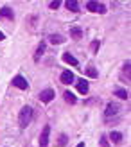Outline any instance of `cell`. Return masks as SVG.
Instances as JSON below:
<instances>
[{"instance_id":"6da1fadb","label":"cell","mask_w":131,"mask_h":147,"mask_svg":"<svg viewBox=\"0 0 131 147\" xmlns=\"http://www.w3.org/2000/svg\"><path fill=\"white\" fill-rule=\"evenodd\" d=\"M31 119H32V108H29V106H25V108H22V111H20V127L22 129H25L29 124H31Z\"/></svg>"},{"instance_id":"7a4b0ae2","label":"cell","mask_w":131,"mask_h":147,"mask_svg":"<svg viewBox=\"0 0 131 147\" xmlns=\"http://www.w3.org/2000/svg\"><path fill=\"white\" fill-rule=\"evenodd\" d=\"M86 9L92 11V13H99V14H104V13H106L104 4H101V2H93V0L86 2Z\"/></svg>"},{"instance_id":"3957f363","label":"cell","mask_w":131,"mask_h":147,"mask_svg":"<svg viewBox=\"0 0 131 147\" xmlns=\"http://www.w3.org/2000/svg\"><path fill=\"white\" fill-rule=\"evenodd\" d=\"M11 83L16 88H20V90H27V88H29V83L25 81V77H22V76H14Z\"/></svg>"},{"instance_id":"277c9868","label":"cell","mask_w":131,"mask_h":147,"mask_svg":"<svg viewBox=\"0 0 131 147\" xmlns=\"http://www.w3.org/2000/svg\"><path fill=\"white\" fill-rule=\"evenodd\" d=\"M49 135H50V126H45L40 135V147H47L49 145Z\"/></svg>"},{"instance_id":"5b68a950","label":"cell","mask_w":131,"mask_h":147,"mask_svg":"<svg viewBox=\"0 0 131 147\" xmlns=\"http://www.w3.org/2000/svg\"><path fill=\"white\" fill-rule=\"evenodd\" d=\"M119 104H115V102H108L106 104V109H104V115L106 117H113V115H117L119 113Z\"/></svg>"},{"instance_id":"8992f818","label":"cell","mask_w":131,"mask_h":147,"mask_svg":"<svg viewBox=\"0 0 131 147\" xmlns=\"http://www.w3.org/2000/svg\"><path fill=\"white\" fill-rule=\"evenodd\" d=\"M54 90H50V88H47V90H43L41 93H40V100L41 102H50V100H52L54 99Z\"/></svg>"},{"instance_id":"52a82bcc","label":"cell","mask_w":131,"mask_h":147,"mask_svg":"<svg viewBox=\"0 0 131 147\" xmlns=\"http://www.w3.org/2000/svg\"><path fill=\"white\" fill-rule=\"evenodd\" d=\"M61 83L63 84H72V83H74V74L68 72V70H65L61 74Z\"/></svg>"},{"instance_id":"ba28073f","label":"cell","mask_w":131,"mask_h":147,"mask_svg":"<svg viewBox=\"0 0 131 147\" xmlns=\"http://www.w3.org/2000/svg\"><path fill=\"white\" fill-rule=\"evenodd\" d=\"M0 16H2V18H9V20H13L14 13H13L11 7H2V9H0Z\"/></svg>"},{"instance_id":"9c48e42d","label":"cell","mask_w":131,"mask_h":147,"mask_svg":"<svg viewBox=\"0 0 131 147\" xmlns=\"http://www.w3.org/2000/svg\"><path fill=\"white\" fill-rule=\"evenodd\" d=\"M63 61H67L68 65H72V67H77V65H79L76 57L72 56V54H68V52H65V54H63Z\"/></svg>"},{"instance_id":"30bf717a","label":"cell","mask_w":131,"mask_h":147,"mask_svg":"<svg viewBox=\"0 0 131 147\" xmlns=\"http://www.w3.org/2000/svg\"><path fill=\"white\" fill-rule=\"evenodd\" d=\"M77 90H79V93H88V81H84V79H81L77 83Z\"/></svg>"},{"instance_id":"8fae6325","label":"cell","mask_w":131,"mask_h":147,"mask_svg":"<svg viewBox=\"0 0 131 147\" xmlns=\"http://www.w3.org/2000/svg\"><path fill=\"white\" fill-rule=\"evenodd\" d=\"M49 40H50V43H52V45H59V43H63V41H65V38H63L61 34H52Z\"/></svg>"},{"instance_id":"7c38bea8","label":"cell","mask_w":131,"mask_h":147,"mask_svg":"<svg viewBox=\"0 0 131 147\" xmlns=\"http://www.w3.org/2000/svg\"><path fill=\"white\" fill-rule=\"evenodd\" d=\"M115 95H117L119 99H124V100H128V97H129L128 90H124V88H117V90H115Z\"/></svg>"},{"instance_id":"4fadbf2b","label":"cell","mask_w":131,"mask_h":147,"mask_svg":"<svg viewBox=\"0 0 131 147\" xmlns=\"http://www.w3.org/2000/svg\"><path fill=\"white\" fill-rule=\"evenodd\" d=\"M70 36H72L74 40H79V38L83 36V31H81L79 27H72V29H70Z\"/></svg>"},{"instance_id":"5bb4252c","label":"cell","mask_w":131,"mask_h":147,"mask_svg":"<svg viewBox=\"0 0 131 147\" xmlns=\"http://www.w3.org/2000/svg\"><path fill=\"white\" fill-rule=\"evenodd\" d=\"M65 5H67V9H70V11H79V4L77 2H74V0H67V2H65Z\"/></svg>"},{"instance_id":"9a60e30c","label":"cell","mask_w":131,"mask_h":147,"mask_svg":"<svg viewBox=\"0 0 131 147\" xmlns=\"http://www.w3.org/2000/svg\"><path fill=\"white\" fill-rule=\"evenodd\" d=\"M110 138H111V142L120 144V142H122V133H119V131H113V133L110 135Z\"/></svg>"},{"instance_id":"2e32d148","label":"cell","mask_w":131,"mask_h":147,"mask_svg":"<svg viewBox=\"0 0 131 147\" xmlns=\"http://www.w3.org/2000/svg\"><path fill=\"white\" fill-rule=\"evenodd\" d=\"M43 52H45V43H40V47H38V50H36V54H34V59L38 61L40 57L43 56Z\"/></svg>"},{"instance_id":"e0dca14e","label":"cell","mask_w":131,"mask_h":147,"mask_svg":"<svg viewBox=\"0 0 131 147\" xmlns=\"http://www.w3.org/2000/svg\"><path fill=\"white\" fill-rule=\"evenodd\" d=\"M65 100L68 102V104H76V95L74 93H70V92H65Z\"/></svg>"},{"instance_id":"ac0fdd59","label":"cell","mask_w":131,"mask_h":147,"mask_svg":"<svg viewBox=\"0 0 131 147\" xmlns=\"http://www.w3.org/2000/svg\"><path fill=\"white\" fill-rule=\"evenodd\" d=\"M86 76H88V77H97V70L93 67H88V68H86Z\"/></svg>"},{"instance_id":"d6986e66","label":"cell","mask_w":131,"mask_h":147,"mask_svg":"<svg viewBox=\"0 0 131 147\" xmlns=\"http://www.w3.org/2000/svg\"><path fill=\"white\" fill-rule=\"evenodd\" d=\"M99 47H101V43L95 40V41H92V45H90V49L93 50V52H97V50H99Z\"/></svg>"},{"instance_id":"ffe728a7","label":"cell","mask_w":131,"mask_h":147,"mask_svg":"<svg viewBox=\"0 0 131 147\" xmlns=\"http://www.w3.org/2000/svg\"><path fill=\"white\" fill-rule=\"evenodd\" d=\"M49 5H50V9H57V7L61 5V2H59V0H54V2H50Z\"/></svg>"},{"instance_id":"44dd1931","label":"cell","mask_w":131,"mask_h":147,"mask_svg":"<svg viewBox=\"0 0 131 147\" xmlns=\"http://www.w3.org/2000/svg\"><path fill=\"white\" fill-rule=\"evenodd\" d=\"M101 147H110V144H108V140H106L104 136L101 138Z\"/></svg>"},{"instance_id":"7402d4cb","label":"cell","mask_w":131,"mask_h":147,"mask_svg":"<svg viewBox=\"0 0 131 147\" xmlns=\"http://www.w3.org/2000/svg\"><path fill=\"white\" fill-rule=\"evenodd\" d=\"M59 144H61V145L67 144V136H65V135H61V136H59Z\"/></svg>"},{"instance_id":"603a6c76","label":"cell","mask_w":131,"mask_h":147,"mask_svg":"<svg viewBox=\"0 0 131 147\" xmlns=\"http://www.w3.org/2000/svg\"><path fill=\"white\" fill-rule=\"evenodd\" d=\"M124 72H126V74L129 72V61H126V63H124Z\"/></svg>"},{"instance_id":"cb8c5ba5","label":"cell","mask_w":131,"mask_h":147,"mask_svg":"<svg viewBox=\"0 0 131 147\" xmlns=\"http://www.w3.org/2000/svg\"><path fill=\"white\" fill-rule=\"evenodd\" d=\"M4 38H5V36H4V32H2V31H0V41H2Z\"/></svg>"},{"instance_id":"d4e9b609","label":"cell","mask_w":131,"mask_h":147,"mask_svg":"<svg viewBox=\"0 0 131 147\" xmlns=\"http://www.w3.org/2000/svg\"><path fill=\"white\" fill-rule=\"evenodd\" d=\"M77 147H84V144H77Z\"/></svg>"}]
</instances>
